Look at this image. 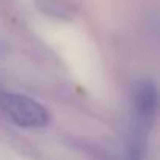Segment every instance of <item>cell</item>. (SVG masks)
Listing matches in <instances>:
<instances>
[{"instance_id": "6da1fadb", "label": "cell", "mask_w": 160, "mask_h": 160, "mask_svg": "<svg viewBox=\"0 0 160 160\" xmlns=\"http://www.w3.org/2000/svg\"><path fill=\"white\" fill-rule=\"evenodd\" d=\"M0 108L14 124L25 129H39L50 122L49 110L38 101L24 94H0Z\"/></svg>"}, {"instance_id": "7a4b0ae2", "label": "cell", "mask_w": 160, "mask_h": 160, "mask_svg": "<svg viewBox=\"0 0 160 160\" xmlns=\"http://www.w3.org/2000/svg\"><path fill=\"white\" fill-rule=\"evenodd\" d=\"M158 105V93L157 87L151 80L140 82L133 91V122L137 135H141L155 119Z\"/></svg>"}]
</instances>
